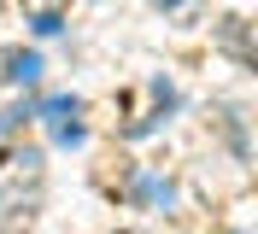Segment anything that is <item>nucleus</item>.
<instances>
[{
    "mask_svg": "<svg viewBox=\"0 0 258 234\" xmlns=\"http://www.w3.org/2000/svg\"><path fill=\"white\" fill-rule=\"evenodd\" d=\"M6 76H12V82H35V76H41V59H35V53H24V59H12V70H6Z\"/></svg>",
    "mask_w": 258,
    "mask_h": 234,
    "instance_id": "obj_1",
    "label": "nucleus"
}]
</instances>
